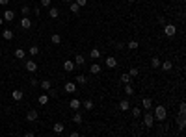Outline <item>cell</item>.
Here are the masks:
<instances>
[{
	"label": "cell",
	"instance_id": "1",
	"mask_svg": "<svg viewBox=\"0 0 186 137\" xmlns=\"http://www.w3.org/2000/svg\"><path fill=\"white\" fill-rule=\"evenodd\" d=\"M153 117H154V120H160V122H164V120L168 119V109H166L164 106H157V108H154Z\"/></svg>",
	"mask_w": 186,
	"mask_h": 137
},
{
	"label": "cell",
	"instance_id": "2",
	"mask_svg": "<svg viewBox=\"0 0 186 137\" xmlns=\"http://www.w3.org/2000/svg\"><path fill=\"white\" fill-rule=\"evenodd\" d=\"M177 33V26L175 24H164V35L166 37H175Z\"/></svg>",
	"mask_w": 186,
	"mask_h": 137
},
{
	"label": "cell",
	"instance_id": "3",
	"mask_svg": "<svg viewBox=\"0 0 186 137\" xmlns=\"http://www.w3.org/2000/svg\"><path fill=\"white\" fill-rule=\"evenodd\" d=\"M143 124H145V128H153L154 126V117L147 109H145V115H143Z\"/></svg>",
	"mask_w": 186,
	"mask_h": 137
},
{
	"label": "cell",
	"instance_id": "4",
	"mask_svg": "<svg viewBox=\"0 0 186 137\" xmlns=\"http://www.w3.org/2000/svg\"><path fill=\"white\" fill-rule=\"evenodd\" d=\"M2 19H4V22H11L15 19V11H13V9H6L4 15H2Z\"/></svg>",
	"mask_w": 186,
	"mask_h": 137
},
{
	"label": "cell",
	"instance_id": "5",
	"mask_svg": "<svg viewBox=\"0 0 186 137\" xmlns=\"http://www.w3.org/2000/svg\"><path fill=\"white\" fill-rule=\"evenodd\" d=\"M74 67H77V65H74V61H71V59H65L63 61V70L65 72H73Z\"/></svg>",
	"mask_w": 186,
	"mask_h": 137
},
{
	"label": "cell",
	"instance_id": "6",
	"mask_svg": "<svg viewBox=\"0 0 186 137\" xmlns=\"http://www.w3.org/2000/svg\"><path fill=\"white\" fill-rule=\"evenodd\" d=\"M104 65H106L108 69H115V67H117V59H115L114 56H108L106 61H104Z\"/></svg>",
	"mask_w": 186,
	"mask_h": 137
},
{
	"label": "cell",
	"instance_id": "7",
	"mask_svg": "<svg viewBox=\"0 0 186 137\" xmlns=\"http://www.w3.org/2000/svg\"><path fill=\"white\" fill-rule=\"evenodd\" d=\"M63 89H65V93H77V83H74V82H67V83H65L63 85Z\"/></svg>",
	"mask_w": 186,
	"mask_h": 137
},
{
	"label": "cell",
	"instance_id": "8",
	"mask_svg": "<svg viewBox=\"0 0 186 137\" xmlns=\"http://www.w3.org/2000/svg\"><path fill=\"white\" fill-rule=\"evenodd\" d=\"M37 117H39V113L36 109H30L26 113V120H28V122H34V120H37Z\"/></svg>",
	"mask_w": 186,
	"mask_h": 137
},
{
	"label": "cell",
	"instance_id": "9",
	"mask_svg": "<svg viewBox=\"0 0 186 137\" xmlns=\"http://www.w3.org/2000/svg\"><path fill=\"white\" fill-rule=\"evenodd\" d=\"M19 24H21V28H22V30H30V28H32V21H30L28 17H22Z\"/></svg>",
	"mask_w": 186,
	"mask_h": 137
},
{
	"label": "cell",
	"instance_id": "10",
	"mask_svg": "<svg viewBox=\"0 0 186 137\" xmlns=\"http://www.w3.org/2000/svg\"><path fill=\"white\" fill-rule=\"evenodd\" d=\"M22 96H24V93L21 89H15V91H11V98L15 100V102H19V100H22Z\"/></svg>",
	"mask_w": 186,
	"mask_h": 137
},
{
	"label": "cell",
	"instance_id": "11",
	"mask_svg": "<svg viewBox=\"0 0 186 137\" xmlns=\"http://www.w3.org/2000/svg\"><path fill=\"white\" fill-rule=\"evenodd\" d=\"M26 70H28V72H36V70H37V63L34 61V59H28V61H26Z\"/></svg>",
	"mask_w": 186,
	"mask_h": 137
},
{
	"label": "cell",
	"instance_id": "12",
	"mask_svg": "<svg viewBox=\"0 0 186 137\" xmlns=\"http://www.w3.org/2000/svg\"><path fill=\"white\" fill-rule=\"evenodd\" d=\"M175 122H177L179 130L182 131V130H184V126H186V119H184V115H180V113H179V117H177V120H175Z\"/></svg>",
	"mask_w": 186,
	"mask_h": 137
},
{
	"label": "cell",
	"instance_id": "13",
	"mask_svg": "<svg viewBox=\"0 0 186 137\" xmlns=\"http://www.w3.org/2000/svg\"><path fill=\"white\" fill-rule=\"evenodd\" d=\"M74 83H77V85H86L88 83V78L84 74H78L77 78H74Z\"/></svg>",
	"mask_w": 186,
	"mask_h": 137
},
{
	"label": "cell",
	"instance_id": "14",
	"mask_svg": "<svg viewBox=\"0 0 186 137\" xmlns=\"http://www.w3.org/2000/svg\"><path fill=\"white\" fill-rule=\"evenodd\" d=\"M160 67H162V70H166V72H169V70L173 69V63L169 61V59H166V61H162V63H160Z\"/></svg>",
	"mask_w": 186,
	"mask_h": 137
},
{
	"label": "cell",
	"instance_id": "15",
	"mask_svg": "<svg viewBox=\"0 0 186 137\" xmlns=\"http://www.w3.org/2000/svg\"><path fill=\"white\" fill-rule=\"evenodd\" d=\"M100 70H102V67H100L99 63L89 65V72H91V74H100Z\"/></svg>",
	"mask_w": 186,
	"mask_h": 137
},
{
	"label": "cell",
	"instance_id": "16",
	"mask_svg": "<svg viewBox=\"0 0 186 137\" xmlns=\"http://www.w3.org/2000/svg\"><path fill=\"white\" fill-rule=\"evenodd\" d=\"M69 106H71V109H74V111H77V109H80V108H82V102H80L78 98H73L71 102H69Z\"/></svg>",
	"mask_w": 186,
	"mask_h": 137
},
{
	"label": "cell",
	"instance_id": "17",
	"mask_svg": "<svg viewBox=\"0 0 186 137\" xmlns=\"http://www.w3.org/2000/svg\"><path fill=\"white\" fill-rule=\"evenodd\" d=\"M52 130H54V134H58V135H60V134H63V131H65V124H62V122H56Z\"/></svg>",
	"mask_w": 186,
	"mask_h": 137
},
{
	"label": "cell",
	"instance_id": "18",
	"mask_svg": "<svg viewBox=\"0 0 186 137\" xmlns=\"http://www.w3.org/2000/svg\"><path fill=\"white\" fill-rule=\"evenodd\" d=\"M84 63H86L84 56L82 54H77V58H74V65H77V67H84Z\"/></svg>",
	"mask_w": 186,
	"mask_h": 137
},
{
	"label": "cell",
	"instance_id": "19",
	"mask_svg": "<svg viewBox=\"0 0 186 137\" xmlns=\"http://www.w3.org/2000/svg\"><path fill=\"white\" fill-rule=\"evenodd\" d=\"M153 108V100L151 98H143L142 100V109H151Z\"/></svg>",
	"mask_w": 186,
	"mask_h": 137
},
{
	"label": "cell",
	"instance_id": "20",
	"mask_svg": "<svg viewBox=\"0 0 186 137\" xmlns=\"http://www.w3.org/2000/svg\"><path fill=\"white\" fill-rule=\"evenodd\" d=\"M39 85H41L43 91H48L50 87H52V82H50V80H41V82H39Z\"/></svg>",
	"mask_w": 186,
	"mask_h": 137
},
{
	"label": "cell",
	"instance_id": "21",
	"mask_svg": "<svg viewBox=\"0 0 186 137\" xmlns=\"http://www.w3.org/2000/svg\"><path fill=\"white\" fill-rule=\"evenodd\" d=\"M15 58H17V59H24V58H26V50H24V48H17V50H15Z\"/></svg>",
	"mask_w": 186,
	"mask_h": 137
},
{
	"label": "cell",
	"instance_id": "22",
	"mask_svg": "<svg viewBox=\"0 0 186 137\" xmlns=\"http://www.w3.org/2000/svg\"><path fill=\"white\" fill-rule=\"evenodd\" d=\"M2 37L6 39V41H11V39L15 37V33L11 32V30H4V32H2Z\"/></svg>",
	"mask_w": 186,
	"mask_h": 137
},
{
	"label": "cell",
	"instance_id": "23",
	"mask_svg": "<svg viewBox=\"0 0 186 137\" xmlns=\"http://www.w3.org/2000/svg\"><path fill=\"white\" fill-rule=\"evenodd\" d=\"M58 15H60V9H58V8H52V6L48 8V17H50V19H56Z\"/></svg>",
	"mask_w": 186,
	"mask_h": 137
},
{
	"label": "cell",
	"instance_id": "24",
	"mask_svg": "<svg viewBox=\"0 0 186 137\" xmlns=\"http://www.w3.org/2000/svg\"><path fill=\"white\" fill-rule=\"evenodd\" d=\"M82 120H84V119H82V113L77 109V113L73 115V122H74V124H82Z\"/></svg>",
	"mask_w": 186,
	"mask_h": 137
},
{
	"label": "cell",
	"instance_id": "25",
	"mask_svg": "<svg viewBox=\"0 0 186 137\" xmlns=\"http://www.w3.org/2000/svg\"><path fill=\"white\" fill-rule=\"evenodd\" d=\"M39 52H41V50H39L37 45H32V47L28 48V54H30V56H39Z\"/></svg>",
	"mask_w": 186,
	"mask_h": 137
},
{
	"label": "cell",
	"instance_id": "26",
	"mask_svg": "<svg viewBox=\"0 0 186 137\" xmlns=\"http://www.w3.org/2000/svg\"><path fill=\"white\" fill-rule=\"evenodd\" d=\"M119 109H121V111H128L130 109V102H128V100H121V102H119Z\"/></svg>",
	"mask_w": 186,
	"mask_h": 137
},
{
	"label": "cell",
	"instance_id": "27",
	"mask_svg": "<svg viewBox=\"0 0 186 137\" xmlns=\"http://www.w3.org/2000/svg\"><path fill=\"white\" fill-rule=\"evenodd\" d=\"M48 100H50V96H48V95H41V96L37 98V102L41 104V106H47V104H48Z\"/></svg>",
	"mask_w": 186,
	"mask_h": 137
},
{
	"label": "cell",
	"instance_id": "28",
	"mask_svg": "<svg viewBox=\"0 0 186 137\" xmlns=\"http://www.w3.org/2000/svg\"><path fill=\"white\" fill-rule=\"evenodd\" d=\"M130 109H132V117H134V119H140V117H142V113H143L142 108H130Z\"/></svg>",
	"mask_w": 186,
	"mask_h": 137
},
{
	"label": "cell",
	"instance_id": "29",
	"mask_svg": "<svg viewBox=\"0 0 186 137\" xmlns=\"http://www.w3.org/2000/svg\"><path fill=\"white\" fill-rule=\"evenodd\" d=\"M151 67H153V69H158V67H160V58H157V56H154V58H151Z\"/></svg>",
	"mask_w": 186,
	"mask_h": 137
},
{
	"label": "cell",
	"instance_id": "30",
	"mask_svg": "<svg viewBox=\"0 0 186 137\" xmlns=\"http://www.w3.org/2000/svg\"><path fill=\"white\" fill-rule=\"evenodd\" d=\"M89 56H91L93 59H99V58H100V50H99V48H91V52H89Z\"/></svg>",
	"mask_w": 186,
	"mask_h": 137
},
{
	"label": "cell",
	"instance_id": "31",
	"mask_svg": "<svg viewBox=\"0 0 186 137\" xmlns=\"http://www.w3.org/2000/svg\"><path fill=\"white\" fill-rule=\"evenodd\" d=\"M50 41H52V45H60L62 43V35H58V33H54L52 37H50Z\"/></svg>",
	"mask_w": 186,
	"mask_h": 137
},
{
	"label": "cell",
	"instance_id": "32",
	"mask_svg": "<svg viewBox=\"0 0 186 137\" xmlns=\"http://www.w3.org/2000/svg\"><path fill=\"white\" fill-rule=\"evenodd\" d=\"M69 8H71V11H73L74 15H78V13H80V6H78L77 2H71V6H69Z\"/></svg>",
	"mask_w": 186,
	"mask_h": 137
},
{
	"label": "cell",
	"instance_id": "33",
	"mask_svg": "<svg viewBox=\"0 0 186 137\" xmlns=\"http://www.w3.org/2000/svg\"><path fill=\"white\" fill-rule=\"evenodd\" d=\"M138 47H140L138 41H128V43H127V48H128V50H138Z\"/></svg>",
	"mask_w": 186,
	"mask_h": 137
},
{
	"label": "cell",
	"instance_id": "34",
	"mask_svg": "<svg viewBox=\"0 0 186 137\" xmlns=\"http://www.w3.org/2000/svg\"><path fill=\"white\" fill-rule=\"evenodd\" d=\"M82 106H84V109H93V100H84Z\"/></svg>",
	"mask_w": 186,
	"mask_h": 137
},
{
	"label": "cell",
	"instance_id": "35",
	"mask_svg": "<svg viewBox=\"0 0 186 137\" xmlns=\"http://www.w3.org/2000/svg\"><path fill=\"white\" fill-rule=\"evenodd\" d=\"M125 95H134V89L130 83H125Z\"/></svg>",
	"mask_w": 186,
	"mask_h": 137
},
{
	"label": "cell",
	"instance_id": "36",
	"mask_svg": "<svg viewBox=\"0 0 186 137\" xmlns=\"http://www.w3.org/2000/svg\"><path fill=\"white\" fill-rule=\"evenodd\" d=\"M47 95L50 96V98H56V96H58V91H56V89H54V87H50V89L47 91Z\"/></svg>",
	"mask_w": 186,
	"mask_h": 137
},
{
	"label": "cell",
	"instance_id": "37",
	"mask_svg": "<svg viewBox=\"0 0 186 137\" xmlns=\"http://www.w3.org/2000/svg\"><path fill=\"white\" fill-rule=\"evenodd\" d=\"M127 74H128V76H130V78H136V76H138V74H140V70H138V69H136V67H134V69H130V72H127Z\"/></svg>",
	"mask_w": 186,
	"mask_h": 137
},
{
	"label": "cell",
	"instance_id": "38",
	"mask_svg": "<svg viewBox=\"0 0 186 137\" xmlns=\"http://www.w3.org/2000/svg\"><path fill=\"white\" fill-rule=\"evenodd\" d=\"M21 13L24 15V17H28V13H30V6H21Z\"/></svg>",
	"mask_w": 186,
	"mask_h": 137
},
{
	"label": "cell",
	"instance_id": "39",
	"mask_svg": "<svg viewBox=\"0 0 186 137\" xmlns=\"http://www.w3.org/2000/svg\"><path fill=\"white\" fill-rule=\"evenodd\" d=\"M179 113H180V115H186V104H184V102H180V106H179Z\"/></svg>",
	"mask_w": 186,
	"mask_h": 137
},
{
	"label": "cell",
	"instance_id": "40",
	"mask_svg": "<svg viewBox=\"0 0 186 137\" xmlns=\"http://www.w3.org/2000/svg\"><path fill=\"white\" fill-rule=\"evenodd\" d=\"M121 82H123V83H130L132 80H130V76H128V74H123V76H121Z\"/></svg>",
	"mask_w": 186,
	"mask_h": 137
},
{
	"label": "cell",
	"instance_id": "41",
	"mask_svg": "<svg viewBox=\"0 0 186 137\" xmlns=\"http://www.w3.org/2000/svg\"><path fill=\"white\" fill-rule=\"evenodd\" d=\"M41 8H50V0H41Z\"/></svg>",
	"mask_w": 186,
	"mask_h": 137
},
{
	"label": "cell",
	"instance_id": "42",
	"mask_svg": "<svg viewBox=\"0 0 186 137\" xmlns=\"http://www.w3.org/2000/svg\"><path fill=\"white\" fill-rule=\"evenodd\" d=\"M74 2H77V4H78V6H80V8H82V6H86V2H88V0H74Z\"/></svg>",
	"mask_w": 186,
	"mask_h": 137
},
{
	"label": "cell",
	"instance_id": "43",
	"mask_svg": "<svg viewBox=\"0 0 186 137\" xmlns=\"http://www.w3.org/2000/svg\"><path fill=\"white\" fill-rule=\"evenodd\" d=\"M30 83L36 87V85H39V80H37V78H32V80H30Z\"/></svg>",
	"mask_w": 186,
	"mask_h": 137
},
{
	"label": "cell",
	"instance_id": "44",
	"mask_svg": "<svg viewBox=\"0 0 186 137\" xmlns=\"http://www.w3.org/2000/svg\"><path fill=\"white\" fill-rule=\"evenodd\" d=\"M34 15H37V17H39V15H41V8H34Z\"/></svg>",
	"mask_w": 186,
	"mask_h": 137
},
{
	"label": "cell",
	"instance_id": "45",
	"mask_svg": "<svg viewBox=\"0 0 186 137\" xmlns=\"http://www.w3.org/2000/svg\"><path fill=\"white\" fill-rule=\"evenodd\" d=\"M115 48H117V50H123L125 45H123V43H115Z\"/></svg>",
	"mask_w": 186,
	"mask_h": 137
},
{
	"label": "cell",
	"instance_id": "46",
	"mask_svg": "<svg viewBox=\"0 0 186 137\" xmlns=\"http://www.w3.org/2000/svg\"><path fill=\"white\" fill-rule=\"evenodd\" d=\"M9 4V0H0V6H8Z\"/></svg>",
	"mask_w": 186,
	"mask_h": 137
},
{
	"label": "cell",
	"instance_id": "47",
	"mask_svg": "<svg viewBox=\"0 0 186 137\" xmlns=\"http://www.w3.org/2000/svg\"><path fill=\"white\" fill-rule=\"evenodd\" d=\"M158 22H160V24H162V26H164V24H166V19H164V17H158Z\"/></svg>",
	"mask_w": 186,
	"mask_h": 137
},
{
	"label": "cell",
	"instance_id": "48",
	"mask_svg": "<svg viewBox=\"0 0 186 137\" xmlns=\"http://www.w3.org/2000/svg\"><path fill=\"white\" fill-rule=\"evenodd\" d=\"M2 24H4V19H2V17H0V26H2Z\"/></svg>",
	"mask_w": 186,
	"mask_h": 137
},
{
	"label": "cell",
	"instance_id": "49",
	"mask_svg": "<svg viewBox=\"0 0 186 137\" xmlns=\"http://www.w3.org/2000/svg\"><path fill=\"white\" fill-rule=\"evenodd\" d=\"M65 2H67V4H71V2H74V0H65Z\"/></svg>",
	"mask_w": 186,
	"mask_h": 137
},
{
	"label": "cell",
	"instance_id": "50",
	"mask_svg": "<svg viewBox=\"0 0 186 137\" xmlns=\"http://www.w3.org/2000/svg\"><path fill=\"white\" fill-rule=\"evenodd\" d=\"M128 2H130V4H134V2H136V0H128Z\"/></svg>",
	"mask_w": 186,
	"mask_h": 137
},
{
	"label": "cell",
	"instance_id": "51",
	"mask_svg": "<svg viewBox=\"0 0 186 137\" xmlns=\"http://www.w3.org/2000/svg\"><path fill=\"white\" fill-rule=\"evenodd\" d=\"M115 2H119V0H115Z\"/></svg>",
	"mask_w": 186,
	"mask_h": 137
}]
</instances>
